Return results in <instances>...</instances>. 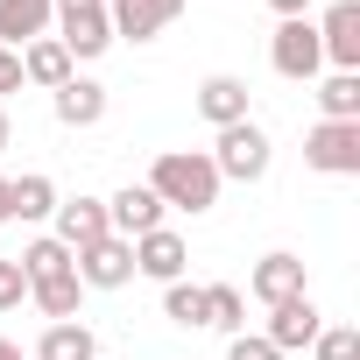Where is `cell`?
I'll return each instance as SVG.
<instances>
[{
  "mask_svg": "<svg viewBox=\"0 0 360 360\" xmlns=\"http://www.w3.org/2000/svg\"><path fill=\"white\" fill-rule=\"evenodd\" d=\"M148 191L162 198V212H212L219 205V169L205 148H162L155 169H148Z\"/></svg>",
  "mask_w": 360,
  "mask_h": 360,
  "instance_id": "obj_1",
  "label": "cell"
},
{
  "mask_svg": "<svg viewBox=\"0 0 360 360\" xmlns=\"http://www.w3.org/2000/svg\"><path fill=\"white\" fill-rule=\"evenodd\" d=\"M50 29L71 50V64H92L113 50V22H106V0H50Z\"/></svg>",
  "mask_w": 360,
  "mask_h": 360,
  "instance_id": "obj_2",
  "label": "cell"
},
{
  "mask_svg": "<svg viewBox=\"0 0 360 360\" xmlns=\"http://www.w3.org/2000/svg\"><path fill=\"white\" fill-rule=\"evenodd\" d=\"M269 134L255 127V120H233V127H219V148H212V169H219V184L233 176V184H262L269 176Z\"/></svg>",
  "mask_w": 360,
  "mask_h": 360,
  "instance_id": "obj_3",
  "label": "cell"
},
{
  "mask_svg": "<svg viewBox=\"0 0 360 360\" xmlns=\"http://www.w3.org/2000/svg\"><path fill=\"white\" fill-rule=\"evenodd\" d=\"M269 64H276L290 85H311V78L325 71V50H318V22H311V15H290V22H276V36H269Z\"/></svg>",
  "mask_w": 360,
  "mask_h": 360,
  "instance_id": "obj_4",
  "label": "cell"
},
{
  "mask_svg": "<svg viewBox=\"0 0 360 360\" xmlns=\"http://www.w3.org/2000/svg\"><path fill=\"white\" fill-rule=\"evenodd\" d=\"M304 162L318 176H360V120H318L304 134Z\"/></svg>",
  "mask_w": 360,
  "mask_h": 360,
  "instance_id": "obj_5",
  "label": "cell"
},
{
  "mask_svg": "<svg viewBox=\"0 0 360 360\" xmlns=\"http://www.w3.org/2000/svg\"><path fill=\"white\" fill-rule=\"evenodd\" d=\"M71 269H78V283H85V290H127V283H134V240L106 233V240L78 248V255H71Z\"/></svg>",
  "mask_w": 360,
  "mask_h": 360,
  "instance_id": "obj_6",
  "label": "cell"
},
{
  "mask_svg": "<svg viewBox=\"0 0 360 360\" xmlns=\"http://www.w3.org/2000/svg\"><path fill=\"white\" fill-rule=\"evenodd\" d=\"M176 15H184V0H106V22H113V43H155Z\"/></svg>",
  "mask_w": 360,
  "mask_h": 360,
  "instance_id": "obj_7",
  "label": "cell"
},
{
  "mask_svg": "<svg viewBox=\"0 0 360 360\" xmlns=\"http://www.w3.org/2000/svg\"><path fill=\"white\" fill-rule=\"evenodd\" d=\"M318 50L332 71H360V0H332L318 22Z\"/></svg>",
  "mask_w": 360,
  "mask_h": 360,
  "instance_id": "obj_8",
  "label": "cell"
},
{
  "mask_svg": "<svg viewBox=\"0 0 360 360\" xmlns=\"http://www.w3.org/2000/svg\"><path fill=\"white\" fill-rule=\"evenodd\" d=\"M318 332H325V318H318L311 290H304V297H290V304H269V332H262V339H269L276 353H297V346H311Z\"/></svg>",
  "mask_w": 360,
  "mask_h": 360,
  "instance_id": "obj_9",
  "label": "cell"
},
{
  "mask_svg": "<svg viewBox=\"0 0 360 360\" xmlns=\"http://www.w3.org/2000/svg\"><path fill=\"white\" fill-rule=\"evenodd\" d=\"M106 226H113L120 240H141V233H155V226H162V198H155L148 184H127V191H113V198H106Z\"/></svg>",
  "mask_w": 360,
  "mask_h": 360,
  "instance_id": "obj_10",
  "label": "cell"
},
{
  "mask_svg": "<svg viewBox=\"0 0 360 360\" xmlns=\"http://www.w3.org/2000/svg\"><path fill=\"white\" fill-rule=\"evenodd\" d=\"M184 262H191V248H184V233H169V226H155V233H141V240H134V276L184 283Z\"/></svg>",
  "mask_w": 360,
  "mask_h": 360,
  "instance_id": "obj_11",
  "label": "cell"
},
{
  "mask_svg": "<svg viewBox=\"0 0 360 360\" xmlns=\"http://www.w3.org/2000/svg\"><path fill=\"white\" fill-rule=\"evenodd\" d=\"M57 240L78 255V248H92V240H106L113 226H106V198H57Z\"/></svg>",
  "mask_w": 360,
  "mask_h": 360,
  "instance_id": "obj_12",
  "label": "cell"
},
{
  "mask_svg": "<svg viewBox=\"0 0 360 360\" xmlns=\"http://www.w3.org/2000/svg\"><path fill=\"white\" fill-rule=\"evenodd\" d=\"M78 78V64H71V50L57 43V36H36V43H22V85H43V92H57V85H71Z\"/></svg>",
  "mask_w": 360,
  "mask_h": 360,
  "instance_id": "obj_13",
  "label": "cell"
},
{
  "mask_svg": "<svg viewBox=\"0 0 360 360\" xmlns=\"http://www.w3.org/2000/svg\"><path fill=\"white\" fill-rule=\"evenodd\" d=\"M198 113H205L212 127H233V120H248V78H233V71H212V78L198 85Z\"/></svg>",
  "mask_w": 360,
  "mask_h": 360,
  "instance_id": "obj_14",
  "label": "cell"
},
{
  "mask_svg": "<svg viewBox=\"0 0 360 360\" xmlns=\"http://www.w3.org/2000/svg\"><path fill=\"white\" fill-rule=\"evenodd\" d=\"M248 290L262 304H290V297H304V262L297 255H262L255 276H248Z\"/></svg>",
  "mask_w": 360,
  "mask_h": 360,
  "instance_id": "obj_15",
  "label": "cell"
},
{
  "mask_svg": "<svg viewBox=\"0 0 360 360\" xmlns=\"http://www.w3.org/2000/svg\"><path fill=\"white\" fill-rule=\"evenodd\" d=\"M50 106H57V120H64V127H99V120H106V85L71 78V85H57V92H50Z\"/></svg>",
  "mask_w": 360,
  "mask_h": 360,
  "instance_id": "obj_16",
  "label": "cell"
},
{
  "mask_svg": "<svg viewBox=\"0 0 360 360\" xmlns=\"http://www.w3.org/2000/svg\"><path fill=\"white\" fill-rule=\"evenodd\" d=\"M36 36H50V0H0V43L22 50Z\"/></svg>",
  "mask_w": 360,
  "mask_h": 360,
  "instance_id": "obj_17",
  "label": "cell"
},
{
  "mask_svg": "<svg viewBox=\"0 0 360 360\" xmlns=\"http://www.w3.org/2000/svg\"><path fill=\"white\" fill-rule=\"evenodd\" d=\"M29 304L50 318V325H64V318H78V304H85V283H78V269H64V276H50V283H36L29 290Z\"/></svg>",
  "mask_w": 360,
  "mask_h": 360,
  "instance_id": "obj_18",
  "label": "cell"
},
{
  "mask_svg": "<svg viewBox=\"0 0 360 360\" xmlns=\"http://www.w3.org/2000/svg\"><path fill=\"white\" fill-rule=\"evenodd\" d=\"M36 360H99V339H92V325L64 318V325H50L36 339Z\"/></svg>",
  "mask_w": 360,
  "mask_h": 360,
  "instance_id": "obj_19",
  "label": "cell"
},
{
  "mask_svg": "<svg viewBox=\"0 0 360 360\" xmlns=\"http://www.w3.org/2000/svg\"><path fill=\"white\" fill-rule=\"evenodd\" d=\"M15 262H22V276H29V290H36V283H50V276H64V269H71V248H64L57 233H43V240H29Z\"/></svg>",
  "mask_w": 360,
  "mask_h": 360,
  "instance_id": "obj_20",
  "label": "cell"
},
{
  "mask_svg": "<svg viewBox=\"0 0 360 360\" xmlns=\"http://www.w3.org/2000/svg\"><path fill=\"white\" fill-rule=\"evenodd\" d=\"M205 325L226 332V339H240V332H248V297H240L233 283H212V290H205Z\"/></svg>",
  "mask_w": 360,
  "mask_h": 360,
  "instance_id": "obj_21",
  "label": "cell"
},
{
  "mask_svg": "<svg viewBox=\"0 0 360 360\" xmlns=\"http://www.w3.org/2000/svg\"><path fill=\"white\" fill-rule=\"evenodd\" d=\"M318 113L325 120H360V71H332L318 85Z\"/></svg>",
  "mask_w": 360,
  "mask_h": 360,
  "instance_id": "obj_22",
  "label": "cell"
},
{
  "mask_svg": "<svg viewBox=\"0 0 360 360\" xmlns=\"http://www.w3.org/2000/svg\"><path fill=\"white\" fill-rule=\"evenodd\" d=\"M57 212V184L43 169H29V176H15V219H50Z\"/></svg>",
  "mask_w": 360,
  "mask_h": 360,
  "instance_id": "obj_23",
  "label": "cell"
},
{
  "mask_svg": "<svg viewBox=\"0 0 360 360\" xmlns=\"http://www.w3.org/2000/svg\"><path fill=\"white\" fill-rule=\"evenodd\" d=\"M162 318H176V325H205V290H198V283H162Z\"/></svg>",
  "mask_w": 360,
  "mask_h": 360,
  "instance_id": "obj_24",
  "label": "cell"
},
{
  "mask_svg": "<svg viewBox=\"0 0 360 360\" xmlns=\"http://www.w3.org/2000/svg\"><path fill=\"white\" fill-rule=\"evenodd\" d=\"M311 353H318V360H360V332H353V325H325V332L311 339Z\"/></svg>",
  "mask_w": 360,
  "mask_h": 360,
  "instance_id": "obj_25",
  "label": "cell"
},
{
  "mask_svg": "<svg viewBox=\"0 0 360 360\" xmlns=\"http://www.w3.org/2000/svg\"><path fill=\"white\" fill-rule=\"evenodd\" d=\"M22 297H29V276H22V262L8 255V262H0V311H22Z\"/></svg>",
  "mask_w": 360,
  "mask_h": 360,
  "instance_id": "obj_26",
  "label": "cell"
},
{
  "mask_svg": "<svg viewBox=\"0 0 360 360\" xmlns=\"http://www.w3.org/2000/svg\"><path fill=\"white\" fill-rule=\"evenodd\" d=\"M226 360H283L262 332H240V339H226Z\"/></svg>",
  "mask_w": 360,
  "mask_h": 360,
  "instance_id": "obj_27",
  "label": "cell"
},
{
  "mask_svg": "<svg viewBox=\"0 0 360 360\" xmlns=\"http://www.w3.org/2000/svg\"><path fill=\"white\" fill-rule=\"evenodd\" d=\"M15 85H22V50L0 43V92H15Z\"/></svg>",
  "mask_w": 360,
  "mask_h": 360,
  "instance_id": "obj_28",
  "label": "cell"
},
{
  "mask_svg": "<svg viewBox=\"0 0 360 360\" xmlns=\"http://www.w3.org/2000/svg\"><path fill=\"white\" fill-rule=\"evenodd\" d=\"M15 219V176H0V226Z\"/></svg>",
  "mask_w": 360,
  "mask_h": 360,
  "instance_id": "obj_29",
  "label": "cell"
},
{
  "mask_svg": "<svg viewBox=\"0 0 360 360\" xmlns=\"http://www.w3.org/2000/svg\"><path fill=\"white\" fill-rule=\"evenodd\" d=\"M269 8H276V15L290 22V15H311V0H269Z\"/></svg>",
  "mask_w": 360,
  "mask_h": 360,
  "instance_id": "obj_30",
  "label": "cell"
},
{
  "mask_svg": "<svg viewBox=\"0 0 360 360\" xmlns=\"http://www.w3.org/2000/svg\"><path fill=\"white\" fill-rule=\"evenodd\" d=\"M8 141H15V120H8V106H0V155H8Z\"/></svg>",
  "mask_w": 360,
  "mask_h": 360,
  "instance_id": "obj_31",
  "label": "cell"
},
{
  "mask_svg": "<svg viewBox=\"0 0 360 360\" xmlns=\"http://www.w3.org/2000/svg\"><path fill=\"white\" fill-rule=\"evenodd\" d=\"M0 360H22V346H15V339H0Z\"/></svg>",
  "mask_w": 360,
  "mask_h": 360,
  "instance_id": "obj_32",
  "label": "cell"
}]
</instances>
